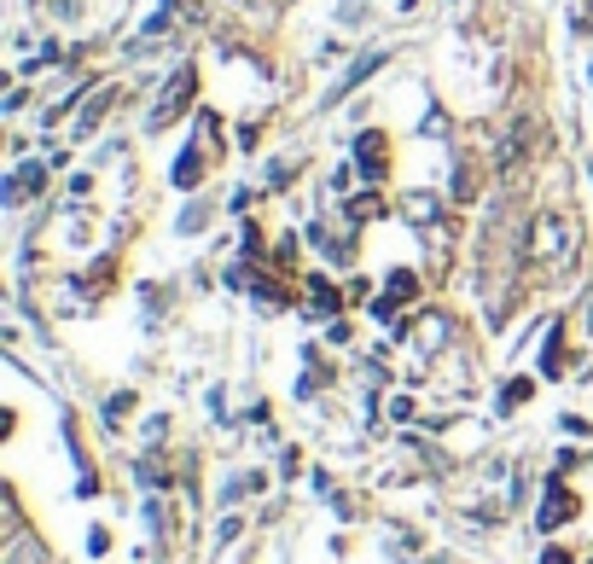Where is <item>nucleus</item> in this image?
<instances>
[{
  "mask_svg": "<svg viewBox=\"0 0 593 564\" xmlns=\"http://www.w3.org/2000/svg\"><path fill=\"white\" fill-rule=\"evenodd\" d=\"M535 262L541 268H570L576 262V228L558 216H541L535 221Z\"/></svg>",
  "mask_w": 593,
  "mask_h": 564,
  "instance_id": "obj_1",
  "label": "nucleus"
},
{
  "mask_svg": "<svg viewBox=\"0 0 593 564\" xmlns=\"http://www.w3.org/2000/svg\"><path fill=\"white\" fill-rule=\"evenodd\" d=\"M186 99H193V71H181V76L163 88V106H151V111H146V128H151V134L169 128V123H175V117L186 111Z\"/></svg>",
  "mask_w": 593,
  "mask_h": 564,
  "instance_id": "obj_2",
  "label": "nucleus"
},
{
  "mask_svg": "<svg viewBox=\"0 0 593 564\" xmlns=\"http://www.w3.org/2000/svg\"><path fill=\"white\" fill-rule=\"evenodd\" d=\"M570 518H576V494L547 489V506H541V529H558V524H570Z\"/></svg>",
  "mask_w": 593,
  "mask_h": 564,
  "instance_id": "obj_3",
  "label": "nucleus"
},
{
  "mask_svg": "<svg viewBox=\"0 0 593 564\" xmlns=\"http://www.w3.org/2000/svg\"><path fill=\"white\" fill-rule=\"evenodd\" d=\"M355 163L367 169V175H384V134H361V140H355Z\"/></svg>",
  "mask_w": 593,
  "mask_h": 564,
  "instance_id": "obj_4",
  "label": "nucleus"
},
{
  "mask_svg": "<svg viewBox=\"0 0 593 564\" xmlns=\"http://www.w3.org/2000/svg\"><path fill=\"white\" fill-rule=\"evenodd\" d=\"M29 186H47V163H24L18 175H12V181H7V204H24Z\"/></svg>",
  "mask_w": 593,
  "mask_h": 564,
  "instance_id": "obj_5",
  "label": "nucleus"
},
{
  "mask_svg": "<svg viewBox=\"0 0 593 564\" xmlns=\"http://www.w3.org/2000/svg\"><path fill=\"white\" fill-rule=\"evenodd\" d=\"M7 564H47V553H41V541L36 536H12V547H7Z\"/></svg>",
  "mask_w": 593,
  "mask_h": 564,
  "instance_id": "obj_6",
  "label": "nucleus"
},
{
  "mask_svg": "<svg viewBox=\"0 0 593 564\" xmlns=\"http://www.w3.org/2000/svg\"><path fill=\"white\" fill-rule=\"evenodd\" d=\"M384 59H390V53H367L361 64H349V71H344V82H337V94H349V88H361V82H367L372 71H384Z\"/></svg>",
  "mask_w": 593,
  "mask_h": 564,
  "instance_id": "obj_7",
  "label": "nucleus"
},
{
  "mask_svg": "<svg viewBox=\"0 0 593 564\" xmlns=\"http://www.w3.org/2000/svg\"><path fill=\"white\" fill-rule=\"evenodd\" d=\"M401 216H408L413 228H419V221H425V228H431V221H436V198H419V193H413L408 204H401Z\"/></svg>",
  "mask_w": 593,
  "mask_h": 564,
  "instance_id": "obj_8",
  "label": "nucleus"
},
{
  "mask_svg": "<svg viewBox=\"0 0 593 564\" xmlns=\"http://www.w3.org/2000/svg\"><path fill=\"white\" fill-rule=\"evenodd\" d=\"M413 292H419V280H413L408 268H396V273H390V303H401V297H413Z\"/></svg>",
  "mask_w": 593,
  "mask_h": 564,
  "instance_id": "obj_9",
  "label": "nucleus"
},
{
  "mask_svg": "<svg viewBox=\"0 0 593 564\" xmlns=\"http://www.w3.org/2000/svg\"><path fill=\"white\" fill-rule=\"evenodd\" d=\"M106 111H111V94H94V106L82 111V134H94V123H99Z\"/></svg>",
  "mask_w": 593,
  "mask_h": 564,
  "instance_id": "obj_10",
  "label": "nucleus"
},
{
  "mask_svg": "<svg viewBox=\"0 0 593 564\" xmlns=\"http://www.w3.org/2000/svg\"><path fill=\"white\" fill-rule=\"evenodd\" d=\"M309 297H314V309H337V292L326 280H309Z\"/></svg>",
  "mask_w": 593,
  "mask_h": 564,
  "instance_id": "obj_11",
  "label": "nucleus"
},
{
  "mask_svg": "<svg viewBox=\"0 0 593 564\" xmlns=\"http://www.w3.org/2000/svg\"><path fill=\"white\" fill-rule=\"evenodd\" d=\"M128 407H134V396H111V402H106V419L116 425V419H123V414H128Z\"/></svg>",
  "mask_w": 593,
  "mask_h": 564,
  "instance_id": "obj_12",
  "label": "nucleus"
},
{
  "mask_svg": "<svg viewBox=\"0 0 593 564\" xmlns=\"http://www.w3.org/2000/svg\"><path fill=\"white\" fill-rule=\"evenodd\" d=\"M541 564H576V559H570V553H558V547H553V553L541 559Z\"/></svg>",
  "mask_w": 593,
  "mask_h": 564,
  "instance_id": "obj_13",
  "label": "nucleus"
}]
</instances>
